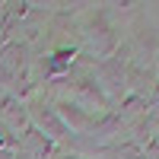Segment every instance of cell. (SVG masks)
<instances>
[{
	"mask_svg": "<svg viewBox=\"0 0 159 159\" xmlns=\"http://www.w3.org/2000/svg\"><path fill=\"white\" fill-rule=\"evenodd\" d=\"M0 124H3L10 134H19V130H25V124H29V115L22 111V105L16 99H3V115H0Z\"/></svg>",
	"mask_w": 159,
	"mask_h": 159,
	"instance_id": "1",
	"label": "cell"
},
{
	"mask_svg": "<svg viewBox=\"0 0 159 159\" xmlns=\"http://www.w3.org/2000/svg\"><path fill=\"white\" fill-rule=\"evenodd\" d=\"M22 54H25V48H19V45H7L3 51H0V76L3 80H16L19 76Z\"/></svg>",
	"mask_w": 159,
	"mask_h": 159,
	"instance_id": "2",
	"label": "cell"
},
{
	"mask_svg": "<svg viewBox=\"0 0 159 159\" xmlns=\"http://www.w3.org/2000/svg\"><path fill=\"white\" fill-rule=\"evenodd\" d=\"M51 147H54V143L45 140V134H38V130H29V134H25L29 159H51Z\"/></svg>",
	"mask_w": 159,
	"mask_h": 159,
	"instance_id": "3",
	"label": "cell"
},
{
	"mask_svg": "<svg viewBox=\"0 0 159 159\" xmlns=\"http://www.w3.org/2000/svg\"><path fill=\"white\" fill-rule=\"evenodd\" d=\"M73 51H57V54H54V61H51V73H61L64 67H70V64H73Z\"/></svg>",
	"mask_w": 159,
	"mask_h": 159,
	"instance_id": "4",
	"label": "cell"
},
{
	"mask_svg": "<svg viewBox=\"0 0 159 159\" xmlns=\"http://www.w3.org/2000/svg\"><path fill=\"white\" fill-rule=\"evenodd\" d=\"M13 143H16V137H13L10 130H7L3 124H0V150H7V147H13Z\"/></svg>",
	"mask_w": 159,
	"mask_h": 159,
	"instance_id": "5",
	"label": "cell"
}]
</instances>
